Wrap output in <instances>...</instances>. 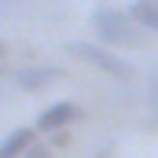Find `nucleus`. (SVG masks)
I'll list each match as a JSON object with an SVG mask.
<instances>
[{
    "instance_id": "obj_1",
    "label": "nucleus",
    "mask_w": 158,
    "mask_h": 158,
    "mask_svg": "<svg viewBox=\"0 0 158 158\" xmlns=\"http://www.w3.org/2000/svg\"><path fill=\"white\" fill-rule=\"evenodd\" d=\"M66 52L81 59V63H88L92 70H99V74H107V77H118V81H129L132 77V66L121 59L118 52H110L107 44H85V40H70L66 44Z\"/></svg>"
},
{
    "instance_id": "obj_2",
    "label": "nucleus",
    "mask_w": 158,
    "mask_h": 158,
    "mask_svg": "<svg viewBox=\"0 0 158 158\" xmlns=\"http://www.w3.org/2000/svg\"><path fill=\"white\" fill-rule=\"evenodd\" d=\"M92 26H96V37L103 40L107 48L121 44V48H136V19L129 11H110V7H99L92 15Z\"/></svg>"
},
{
    "instance_id": "obj_3",
    "label": "nucleus",
    "mask_w": 158,
    "mask_h": 158,
    "mask_svg": "<svg viewBox=\"0 0 158 158\" xmlns=\"http://www.w3.org/2000/svg\"><path fill=\"white\" fill-rule=\"evenodd\" d=\"M74 121H81V107L77 103H70V99H59V103H52V107H44L37 118V132H55L59 136V129H70Z\"/></svg>"
},
{
    "instance_id": "obj_4",
    "label": "nucleus",
    "mask_w": 158,
    "mask_h": 158,
    "mask_svg": "<svg viewBox=\"0 0 158 158\" xmlns=\"http://www.w3.org/2000/svg\"><path fill=\"white\" fill-rule=\"evenodd\" d=\"M59 77H63L59 66H22V70H15V85L22 92H40V88H48Z\"/></svg>"
},
{
    "instance_id": "obj_5",
    "label": "nucleus",
    "mask_w": 158,
    "mask_h": 158,
    "mask_svg": "<svg viewBox=\"0 0 158 158\" xmlns=\"http://www.w3.org/2000/svg\"><path fill=\"white\" fill-rule=\"evenodd\" d=\"M33 143H37V129H30V125L11 129L4 136V143H0V158H26Z\"/></svg>"
},
{
    "instance_id": "obj_6",
    "label": "nucleus",
    "mask_w": 158,
    "mask_h": 158,
    "mask_svg": "<svg viewBox=\"0 0 158 158\" xmlns=\"http://www.w3.org/2000/svg\"><path fill=\"white\" fill-rule=\"evenodd\" d=\"M129 15L136 19V26H143V30H155V33H158V0H132Z\"/></svg>"
},
{
    "instance_id": "obj_7",
    "label": "nucleus",
    "mask_w": 158,
    "mask_h": 158,
    "mask_svg": "<svg viewBox=\"0 0 158 158\" xmlns=\"http://www.w3.org/2000/svg\"><path fill=\"white\" fill-rule=\"evenodd\" d=\"M147 103H151V121H158V74L147 77Z\"/></svg>"
},
{
    "instance_id": "obj_8",
    "label": "nucleus",
    "mask_w": 158,
    "mask_h": 158,
    "mask_svg": "<svg viewBox=\"0 0 158 158\" xmlns=\"http://www.w3.org/2000/svg\"><path fill=\"white\" fill-rule=\"evenodd\" d=\"M26 158H52V151H48V147H40V143H33V147H30V155Z\"/></svg>"
}]
</instances>
